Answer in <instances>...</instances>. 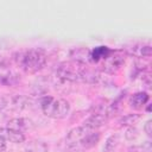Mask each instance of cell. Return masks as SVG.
Returning a JSON list of instances; mask_svg holds the SVG:
<instances>
[{
  "label": "cell",
  "instance_id": "1",
  "mask_svg": "<svg viewBox=\"0 0 152 152\" xmlns=\"http://www.w3.org/2000/svg\"><path fill=\"white\" fill-rule=\"evenodd\" d=\"M57 76L69 82H95L96 75L88 68V64L78 61H65L57 68Z\"/></svg>",
  "mask_w": 152,
  "mask_h": 152
},
{
  "label": "cell",
  "instance_id": "2",
  "mask_svg": "<svg viewBox=\"0 0 152 152\" xmlns=\"http://www.w3.org/2000/svg\"><path fill=\"white\" fill-rule=\"evenodd\" d=\"M17 65L26 74H36L46 63V55L42 49H28L14 55Z\"/></svg>",
  "mask_w": 152,
  "mask_h": 152
},
{
  "label": "cell",
  "instance_id": "3",
  "mask_svg": "<svg viewBox=\"0 0 152 152\" xmlns=\"http://www.w3.org/2000/svg\"><path fill=\"white\" fill-rule=\"evenodd\" d=\"M40 107L43 113L52 119H63L70 112V104L66 100L52 96H45L40 102Z\"/></svg>",
  "mask_w": 152,
  "mask_h": 152
},
{
  "label": "cell",
  "instance_id": "4",
  "mask_svg": "<svg viewBox=\"0 0 152 152\" xmlns=\"http://www.w3.org/2000/svg\"><path fill=\"white\" fill-rule=\"evenodd\" d=\"M126 55L127 52L122 49H118V50H109V52L107 53V56L100 62L97 63L100 66V70H102L106 74H114L125 63L126 61Z\"/></svg>",
  "mask_w": 152,
  "mask_h": 152
},
{
  "label": "cell",
  "instance_id": "5",
  "mask_svg": "<svg viewBox=\"0 0 152 152\" xmlns=\"http://www.w3.org/2000/svg\"><path fill=\"white\" fill-rule=\"evenodd\" d=\"M94 131V129H89L84 126H78V127H75L69 131V133L66 134V138H65V142L66 145L71 148V147H78V146H82L83 141L86 140V138L88 137V134Z\"/></svg>",
  "mask_w": 152,
  "mask_h": 152
},
{
  "label": "cell",
  "instance_id": "6",
  "mask_svg": "<svg viewBox=\"0 0 152 152\" xmlns=\"http://www.w3.org/2000/svg\"><path fill=\"white\" fill-rule=\"evenodd\" d=\"M31 121L25 119V118H13L7 122V129H13V131H19V132H25L26 129L30 128Z\"/></svg>",
  "mask_w": 152,
  "mask_h": 152
},
{
  "label": "cell",
  "instance_id": "7",
  "mask_svg": "<svg viewBox=\"0 0 152 152\" xmlns=\"http://www.w3.org/2000/svg\"><path fill=\"white\" fill-rule=\"evenodd\" d=\"M148 99H150V96H148V94L146 91H139V93H135V94H133L131 96L128 103H129V106L132 108L140 109L147 103Z\"/></svg>",
  "mask_w": 152,
  "mask_h": 152
},
{
  "label": "cell",
  "instance_id": "8",
  "mask_svg": "<svg viewBox=\"0 0 152 152\" xmlns=\"http://www.w3.org/2000/svg\"><path fill=\"white\" fill-rule=\"evenodd\" d=\"M19 82V77L15 72L6 69H0V84L4 86H14Z\"/></svg>",
  "mask_w": 152,
  "mask_h": 152
},
{
  "label": "cell",
  "instance_id": "9",
  "mask_svg": "<svg viewBox=\"0 0 152 152\" xmlns=\"http://www.w3.org/2000/svg\"><path fill=\"white\" fill-rule=\"evenodd\" d=\"M26 152H48L49 146L42 140H30L25 144Z\"/></svg>",
  "mask_w": 152,
  "mask_h": 152
},
{
  "label": "cell",
  "instance_id": "10",
  "mask_svg": "<svg viewBox=\"0 0 152 152\" xmlns=\"http://www.w3.org/2000/svg\"><path fill=\"white\" fill-rule=\"evenodd\" d=\"M108 46H97L90 51V62L93 63H100L109 52Z\"/></svg>",
  "mask_w": 152,
  "mask_h": 152
},
{
  "label": "cell",
  "instance_id": "11",
  "mask_svg": "<svg viewBox=\"0 0 152 152\" xmlns=\"http://www.w3.org/2000/svg\"><path fill=\"white\" fill-rule=\"evenodd\" d=\"M71 59L74 61H78V62H82V63H88L90 62V51L87 50V49H74L71 51Z\"/></svg>",
  "mask_w": 152,
  "mask_h": 152
},
{
  "label": "cell",
  "instance_id": "12",
  "mask_svg": "<svg viewBox=\"0 0 152 152\" xmlns=\"http://www.w3.org/2000/svg\"><path fill=\"white\" fill-rule=\"evenodd\" d=\"M132 55L137 56V57H141V58H148L152 53V50H151V46L148 44H139V45H135L132 51H131Z\"/></svg>",
  "mask_w": 152,
  "mask_h": 152
},
{
  "label": "cell",
  "instance_id": "13",
  "mask_svg": "<svg viewBox=\"0 0 152 152\" xmlns=\"http://www.w3.org/2000/svg\"><path fill=\"white\" fill-rule=\"evenodd\" d=\"M6 137L10 141H12L14 144H21L25 141V134L19 131H13V129L6 128Z\"/></svg>",
  "mask_w": 152,
  "mask_h": 152
},
{
  "label": "cell",
  "instance_id": "14",
  "mask_svg": "<svg viewBox=\"0 0 152 152\" xmlns=\"http://www.w3.org/2000/svg\"><path fill=\"white\" fill-rule=\"evenodd\" d=\"M99 140H100V133L91 131V132L88 134V137L86 138V140L83 141L82 147H83V148H90V147L95 146V145L99 142Z\"/></svg>",
  "mask_w": 152,
  "mask_h": 152
},
{
  "label": "cell",
  "instance_id": "15",
  "mask_svg": "<svg viewBox=\"0 0 152 152\" xmlns=\"http://www.w3.org/2000/svg\"><path fill=\"white\" fill-rule=\"evenodd\" d=\"M140 118H141L140 114H127V115H125L120 120V125L121 126H129L131 127V126L135 125L140 120Z\"/></svg>",
  "mask_w": 152,
  "mask_h": 152
},
{
  "label": "cell",
  "instance_id": "16",
  "mask_svg": "<svg viewBox=\"0 0 152 152\" xmlns=\"http://www.w3.org/2000/svg\"><path fill=\"white\" fill-rule=\"evenodd\" d=\"M118 144H119V135H118V134H113V135H110V137L106 140L103 151H104V152H113V151L116 148Z\"/></svg>",
  "mask_w": 152,
  "mask_h": 152
},
{
  "label": "cell",
  "instance_id": "17",
  "mask_svg": "<svg viewBox=\"0 0 152 152\" xmlns=\"http://www.w3.org/2000/svg\"><path fill=\"white\" fill-rule=\"evenodd\" d=\"M138 135H139V133H138V129H137L135 127H133V126L128 127V128H127V131H126V133H125V137H126V139H127V140H129V141H132V140H135V139L138 138Z\"/></svg>",
  "mask_w": 152,
  "mask_h": 152
},
{
  "label": "cell",
  "instance_id": "18",
  "mask_svg": "<svg viewBox=\"0 0 152 152\" xmlns=\"http://www.w3.org/2000/svg\"><path fill=\"white\" fill-rule=\"evenodd\" d=\"M144 131H145V133H146L148 137H152V121H151V120H148V121L145 124Z\"/></svg>",
  "mask_w": 152,
  "mask_h": 152
},
{
  "label": "cell",
  "instance_id": "19",
  "mask_svg": "<svg viewBox=\"0 0 152 152\" xmlns=\"http://www.w3.org/2000/svg\"><path fill=\"white\" fill-rule=\"evenodd\" d=\"M7 104H8V100H7L5 96L0 95V110L4 109V108H6Z\"/></svg>",
  "mask_w": 152,
  "mask_h": 152
},
{
  "label": "cell",
  "instance_id": "20",
  "mask_svg": "<svg viewBox=\"0 0 152 152\" xmlns=\"http://www.w3.org/2000/svg\"><path fill=\"white\" fill-rule=\"evenodd\" d=\"M6 145H7V142H6V139H5V137L0 134V152L6 150Z\"/></svg>",
  "mask_w": 152,
  "mask_h": 152
},
{
  "label": "cell",
  "instance_id": "21",
  "mask_svg": "<svg viewBox=\"0 0 152 152\" xmlns=\"http://www.w3.org/2000/svg\"><path fill=\"white\" fill-rule=\"evenodd\" d=\"M68 152H84L82 148H80V147H71Z\"/></svg>",
  "mask_w": 152,
  "mask_h": 152
},
{
  "label": "cell",
  "instance_id": "22",
  "mask_svg": "<svg viewBox=\"0 0 152 152\" xmlns=\"http://www.w3.org/2000/svg\"><path fill=\"white\" fill-rule=\"evenodd\" d=\"M0 66H1V58H0Z\"/></svg>",
  "mask_w": 152,
  "mask_h": 152
}]
</instances>
